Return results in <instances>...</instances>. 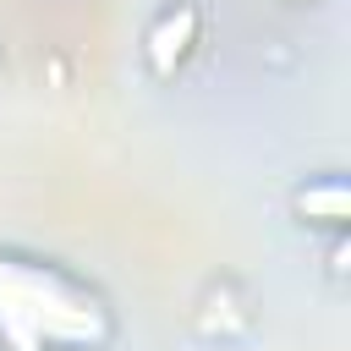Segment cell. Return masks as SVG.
Returning a JSON list of instances; mask_svg holds the SVG:
<instances>
[{
    "instance_id": "obj_1",
    "label": "cell",
    "mask_w": 351,
    "mask_h": 351,
    "mask_svg": "<svg viewBox=\"0 0 351 351\" xmlns=\"http://www.w3.org/2000/svg\"><path fill=\"white\" fill-rule=\"evenodd\" d=\"M110 335L104 307L77 291L66 274L0 258V340L11 351H60V346H99Z\"/></svg>"
},
{
    "instance_id": "obj_2",
    "label": "cell",
    "mask_w": 351,
    "mask_h": 351,
    "mask_svg": "<svg viewBox=\"0 0 351 351\" xmlns=\"http://www.w3.org/2000/svg\"><path fill=\"white\" fill-rule=\"evenodd\" d=\"M192 33H197V11H192V5L165 11V22L148 33V55H154V66H159V71H170V66L192 49Z\"/></svg>"
},
{
    "instance_id": "obj_3",
    "label": "cell",
    "mask_w": 351,
    "mask_h": 351,
    "mask_svg": "<svg viewBox=\"0 0 351 351\" xmlns=\"http://www.w3.org/2000/svg\"><path fill=\"white\" fill-rule=\"evenodd\" d=\"M296 208H302L307 219H329V225H340V219H346V186H340V181H318V186L296 192Z\"/></svg>"
}]
</instances>
